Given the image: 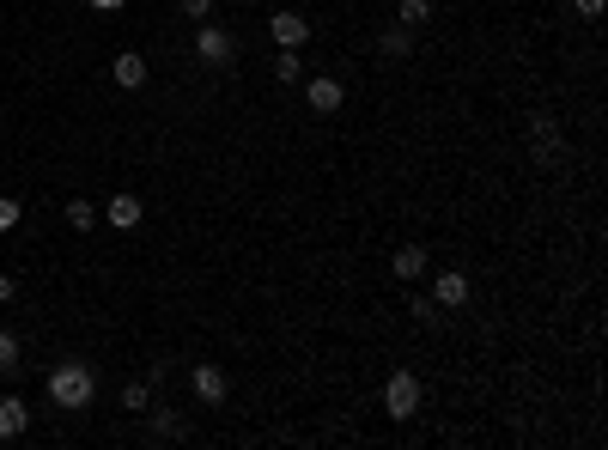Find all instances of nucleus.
I'll list each match as a JSON object with an SVG mask.
<instances>
[{
    "mask_svg": "<svg viewBox=\"0 0 608 450\" xmlns=\"http://www.w3.org/2000/svg\"><path fill=\"white\" fill-rule=\"evenodd\" d=\"M13 365H19V335H7V329H0V378H7Z\"/></svg>",
    "mask_w": 608,
    "mask_h": 450,
    "instance_id": "obj_18",
    "label": "nucleus"
},
{
    "mask_svg": "<svg viewBox=\"0 0 608 450\" xmlns=\"http://www.w3.org/2000/svg\"><path fill=\"white\" fill-rule=\"evenodd\" d=\"M7 298H13V274H0V305H7Z\"/></svg>",
    "mask_w": 608,
    "mask_h": 450,
    "instance_id": "obj_25",
    "label": "nucleus"
},
{
    "mask_svg": "<svg viewBox=\"0 0 608 450\" xmlns=\"http://www.w3.org/2000/svg\"><path fill=\"white\" fill-rule=\"evenodd\" d=\"M98 219H104V213H98L92 201H67V225H73V232H92Z\"/></svg>",
    "mask_w": 608,
    "mask_h": 450,
    "instance_id": "obj_15",
    "label": "nucleus"
},
{
    "mask_svg": "<svg viewBox=\"0 0 608 450\" xmlns=\"http://www.w3.org/2000/svg\"><path fill=\"white\" fill-rule=\"evenodd\" d=\"M554 153H560V128H554V122L542 116V122H536V165H548Z\"/></svg>",
    "mask_w": 608,
    "mask_h": 450,
    "instance_id": "obj_13",
    "label": "nucleus"
},
{
    "mask_svg": "<svg viewBox=\"0 0 608 450\" xmlns=\"http://www.w3.org/2000/svg\"><path fill=\"white\" fill-rule=\"evenodd\" d=\"M104 219L122 225V232H134V225H140V201H134V195H116V201L104 207Z\"/></svg>",
    "mask_w": 608,
    "mask_h": 450,
    "instance_id": "obj_10",
    "label": "nucleus"
},
{
    "mask_svg": "<svg viewBox=\"0 0 608 450\" xmlns=\"http://www.w3.org/2000/svg\"><path fill=\"white\" fill-rule=\"evenodd\" d=\"M86 7H98V13H122V0H86Z\"/></svg>",
    "mask_w": 608,
    "mask_h": 450,
    "instance_id": "obj_24",
    "label": "nucleus"
},
{
    "mask_svg": "<svg viewBox=\"0 0 608 450\" xmlns=\"http://www.w3.org/2000/svg\"><path fill=\"white\" fill-rule=\"evenodd\" d=\"M195 55H201L207 67H225V61L238 55V43H232V31H225V25H201V31H195Z\"/></svg>",
    "mask_w": 608,
    "mask_h": 450,
    "instance_id": "obj_4",
    "label": "nucleus"
},
{
    "mask_svg": "<svg viewBox=\"0 0 608 450\" xmlns=\"http://www.w3.org/2000/svg\"><path fill=\"white\" fill-rule=\"evenodd\" d=\"M13 225H19V201L0 195V232H13Z\"/></svg>",
    "mask_w": 608,
    "mask_h": 450,
    "instance_id": "obj_20",
    "label": "nucleus"
},
{
    "mask_svg": "<svg viewBox=\"0 0 608 450\" xmlns=\"http://www.w3.org/2000/svg\"><path fill=\"white\" fill-rule=\"evenodd\" d=\"M92 396H98V378L86 371V359H61V365L49 371V402H55V408L80 414V408H92Z\"/></svg>",
    "mask_w": 608,
    "mask_h": 450,
    "instance_id": "obj_1",
    "label": "nucleus"
},
{
    "mask_svg": "<svg viewBox=\"0 0 608 450\" xmlns=\"http://www.w3.org/2000/svg\"><path fill=\"white\" fill-rule=\"evenodd\" d=\"M432 305H438V311H456V305H469V274H456V268L432 274Z\"/></svg>",
    "mask_w": 608,
    "mask_h": 450,
    "instance_id": "obj_5",
    "label": "nucleus"
},
{
    "mask_svg": "<svg viewBox=\"0 0 608 450\" xmlns=\"http://www.w3.org/2000/svg\"><path fill=\"white\" fill-rule=\"evenodd\" d=\"M213 13V0H183V19H207Z\"/></svg>",
    "mask_w": 608,
    "mask_h": 450,
    "instance_id": "obj_22",
    "label": "nucleus"
},
{
    "mask_svg": "<svg viewBox=\"0 0 608 450\" xmlns=\"http://www.w3.org/2000/svg\"><path fill=\"white\" fill-rule=\"evenodd\" d=\"M110 73H116V86H128V92H140V86H146V61H140L134 49H122V55L110 61Z\"/></svg>",
    "mask_w": 608,
    "mask_h": 450,
    "instance_id": "obj_8",
    "label": "nucleus"
},
{
    "mask_svg": "<svg viewBox=\"0 0 608 450\" xmlns=\"http://www.w3.org/2000/svg\"><path fill=\"white\" fill-rule=\"evenodd\" d=\"M304 104H311L317 116H335L347 104V86L335 80V73H317V80H304Z\"/></svg>",
    "mask_w": 608,
    "mask_h": 450,
    "instance_id": "obj_3",
    "label": "nucleus"
},
{
    "mask_svg": "<svg viewBox=\"0 0 608 450\" xmlns=\"http://www.w3.org/2000/svg\"><path fill=\"white\" fill-rule=\"evenodd\" d=\"M377 49H384V55H396V61H402V55L414 49V31H408V25H390L384 37H377Z\"/></svg>",
    "mask_w": 608,
    "mask_h": 450,
    "instance_id": "obj_14",
    "label": "nucleus"
},
{
    "mask_svg": "<svg viewBox=\"0 0 608 450\" xmlns=\"http://www.w3.org/2000/svg\"><path fill=\"white\" fill-rule=\"evenodd\" d=\"M274 73H280V86H292V80H304V61H298V49H280V61H274Z\"/></svg>",
    "mask_w": 608,
    "mask_h": 450,
    "instance_id": "obj_16",
    "label": "nucleus"
},
{
    "mask_svg": "<svg viewBox=\"0 0 608 450\" xmlns=\"http://www.w3.org/2000/svg\"><path fill=\"white\" fill-rule=\"evenodd\" d=\"M25 426H31V408L19 396H0V438H19Z\"/></svg>",
    "mask_w": 608,
    "mask_h": 450,
    "instance_id": "obj_9",
    "label": "nucleus"
},
{
    "mask_svg": "<svg viewBox=\"0 0 608 450\" xmlns=\"http://www.w3.org/2000/svg\"><path fill=\"white\" fill-rule=\"evenodd\" d=\"M122 408H128V414H146V408H152V390H146V384H128V390H122Z\"/></svg>",
    "mask_w": 608,
    "mask_h": 450,
    "instance_id": "obj_17",
    "label": "nucleus"
},
{
    "mask_svg": "<svg viewBox=\"0 0 608 450\" xmlns=\"http://www.w3.org/2000/svg\"><path fill=\"white\" fill-rule=\"evenodd\" d=\"M189 384H195V396H201L207 408H219L225 396H232V378H225L219 365H195V378H189Z\"/></svg>",
    "mask_w": 608,
    "mask_h": 450,
    "instance_id": "obj_7",
    "label": "nucleus"
},
{
    "mask_svg": "<svg viewBox=\"0 0 608 450\" xmlns=\"http://www.w3.org/2000/svg\"><path fill=\"white\" fill-rule=\"evenodd\" d=\"M420 402H426V390H420L414 371H390V384H384V414H390V420H414Z\"/></svg>",
    "mask_w": 608,
    "mask_h": 450,
    "instance_id": "obj_2",
    "label": "nucleus"
},
{
    "mask_svg": "<svg viewBox=\"0 0 608 450\" xmlns=\"http://www.w3.org/2000/svg\"><path fill=\"white\" fill-rule=\"evenodd\" d=\"M152 426H159V438H177V432H183V420H177V414H152Z\"/></svg>",
    "mask_w": 608,
    "mask_h": 450,
    "instance_id": "obj_21",
    "label": "nucleus"
},
{
    "mask_svg": "<svg viewBox=\"0 0 608 450\" xmlns=\"http://www.w3.org/2000/svg\"><path fill=\"white\" fill-rule=\"evenodd\" d=\"M390 268H396V274H402V280H420V274H426V250H420V244H402V250H396V262H390Z\"/></svg>",
    "mask_w": 608,
    "mask_h": 450,
    "instance_id": "obj_11",
    "label": "nucleus"
},
{
    "mask_svg": "<svg viewBox=\"0 0 608 450\" xmlns=\"http://www.w3.org/2000/svg\"><path fill=\"white\" fill-rule=\"evenodd\" d=\"M572 7H578L584 19H602V7H608V0H572Z\"/></svg>",
    "mask_w": 608,
    "mask_h": 450,
    "instance_id": "obj_23",
    "label": "nucleus"
},
{
    "mask_svg": "<svg viewBox=\"0 0 608 450\" xmlns=\"http://www.w3.org/2000/svg\"><path fill=\"white\" fill-rule=\"evenodd\" d=\"M268 37H274V49H298L304 37H311V19H304V13H274Z\"/></svg>",
    "mask_w": 608,
    "mask_h": 450,
    "instance_id": "obj_6",
    "label": "nucleus"
},
{
    "mask_svg": "<svg viewBox=\"0 0 608 450\" xmlns=\"http://www.w3.org/2000/svg\"><path fill=\"white\" fill-rule=\"evenodd\" d=\"M396 25L426 31V25H432V0H402V7H396Z\"/></svg>",
    "mask_w": 608,
    "mask_h": 450,
    "instance_id": "obj_12",
    "label": "nucleus"
},
{
    "mask_svg": "<svg viewBox=\"0 0 608 450\" xmlns=\"http://www.w3.org/2000/svg\"><path fill=\"white\" fill-rule=\"evenodd\" d=\"M408 311H414V323H438V305H432L426 292H414V298H408Z\"/></svg>",
    "mask_w": 608,
    "mask_h": 450,
    "instance_id": "obj_19",
    "label": "nucleus"
}]
</instances>
